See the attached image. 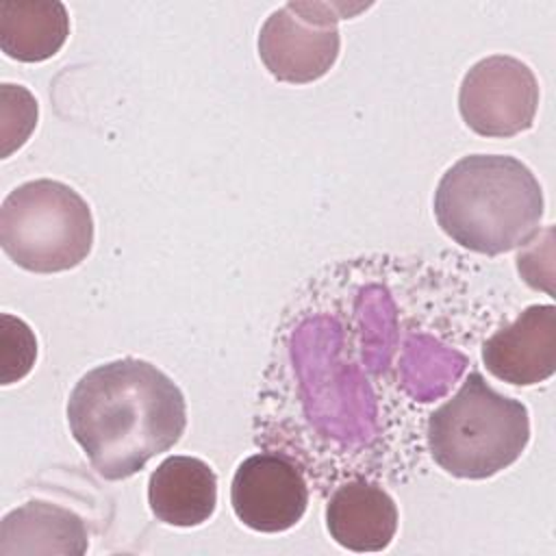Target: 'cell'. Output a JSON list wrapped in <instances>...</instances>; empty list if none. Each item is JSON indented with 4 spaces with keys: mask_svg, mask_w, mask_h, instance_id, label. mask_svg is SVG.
I'll list each match as a JSON object with an SVG mask.
<instances>
[{
    "mask_svg": "<svg viewBox=\"0 0 556 556\" xmlns=\"http://www.w3.org/2000/svg\"><path fill=\"white\" fill-rule=\"evenodd\" d=\"M67 424L98 476L124 480L180 441L187 404L156 365L128 356L98 365L76 382Z\"/></svg>",
    "mask_w": 556,
    "mask_h": 556,
    "instance_id": "6da1fadb",
    "label": "cell"
},
{
    "mask_svg": "<svg viewBox=\"0 0 556 556\" xmlns=\"http://www.w3.org/2000/svg\"><path fill=\"white\" fill-rule=\"evenodd\" d=\"M434 217L458 245L495 256L530 243L543 219V191L528 165L506 154L456 161L434 191Z\"/></svg>",
    "mask_w": 556,
    "mask_h": 556,
    "instance_id": "7a4b0ae2",
    "label": "cell"
},
{
    "mask_svg": "<svg viewBox=\"0 0 556 556\" xmlns=\"http://www.w3.org/2000/svg\"><path fill=\"white\" fill-rule=\"evenodd\" d=\"M428 447L434 463L456 478L482 480L510 467L530 441L523 402L497 393L480 371L428 417Z\"/></svg>",
    "mask_w": 556,
    "mask_h": 556,
    "instance_id": "3957f363",
    "label": "cell"
},
{
    "mask_svg": "<svg viewBox=\"0 0 556 556\" xmlns=\"http://www.w3.org/2000/svg\"><path fill=\"white\" fill-rule=\"evenodd\" d=\"M0 245L26 271H67L91 252V208L65 182L50 178L24 182L0 206Z\"/></svg>",
    "mask_w": 556,
    "mask_h": 556,
    "instance_id": "277c9868",
    "label": "cell"
},
{
    "mask_svg": "<svg viewBox=\"0 0 556 556\" xmlns=\"http://www.w3.org/2000/svg\"><path fill=\"white\" fill-rule=\"evenodd\" d=\"M330 4L287 2L269 13L258 33V56L282 83L306 85L334 65L341 48Z\"/></svg>",
    "mask_w": 556,
    "mask_h": 556,
    "instance_id": "5b68a950",
    "label": "cell"
},
{
    "mask_svg": "<svg viewBox=\"0 0 556 556\" xmlns=\"http://www.w3.org/2000/svg\"><path fill=\"white\" fill-rule=\"evenodd\" d=\"M539 83L519 59L493 54L473 63L458 89L463 122L482 137H515L534 124Z\"/></svg>",
    "mask_w": 556,
    "mask_h": 556,
    "instance_id": "8992f818",
    "label": "cell"
},
{
    "mask_svg": "<svg viewBox=\"0 0 556 556\" xmlns=\"http://www.w3.org/2000/svg\"><path fill=\"white\" fill-rule=\"evenodd\" d=\"M230 502L237 519L256 532H285L293 528L308 504L302 471L282 454H254L232 478Z\"/></svg>",
    "mask_w": 556,
    "mask_h": 556,
    "instance_id": "52a82bcc",
    "label": "cell"
},
{
    "mask_svg": "<svg viewBox=\"0 0 556 556\" xmlns=\"http://www.w3.org/2000/svg\"><path fill=\"white\" fill-rule=\"evenodd\" d=\"M482 363L495 378L530 387L556 371V308L532 304L491 334L482 345Z\"/></svg>",
    "mask_w": 556,
    "mask_h": 556,
    "instance_id": "ba28073f",
    "label": "cell"
},
{
    "mask_svg": "<svg viewBox=\"0 0 556 556\" xmlns=\"http://www.w3.org/2000/svg\"><path fill=\"white\" fill-rule=\"evenodd\" d=\"M326 528L345 549L382 552L395 536L397 508L382 486L356 478L328 500Z\"/></svg>",
    "mask_w": 556,
    "mask_h": 556,
    "instance_id": "9c48e42d",
    "label": "cell"
},
{
    "mask_svg": "<svg viewBox=\"0 0 556 556\" xmlns=\"http://www.w3.org/2000/svg\"><path fill=\"white\" fill-rule=\"evenodd\" d=\"M148 504L152 515L167 526H200L215 513L217 476L202 458L167 456L150 473Z\"/></svg>",
    "mask_w": 556,
    "mask_h": 556,
    "instance_id": "30bf717a",
    "label": "cell"
},
{
    "mask_svg": "<svg viewBox=\"0 0 556 556\" xmlns=\"http://www.w3.org/2000/svg\"><path fill=\"white\" fill-rule=\"evenodd\" d=\"M89 536L83 519L61 506L33 500L0 521V556L85 554Z\"/></svg>",
    "mask_w": 556,
    "mask_h": 556,
    "instance_id": "8fae6325",
    "label": "cell"
},
{
    "mask_svg": "<svg viewBox=\"0 0 556 556\" xmlns=\"http://www.w3.org/2000/svg\"><path fill=\"white\" fill-rule=\"evenodd\" d=\"M70 35V15L59 0H0V48L9 59L41 63Z\"/></svg>",
    "mask_w": 556,
    "mask_h": 556,
    "instance_id": "7c38bea8",
    "label": "cell"
},
{
    "mask_svg": "<svg viewBox=\"0 0 556 556\" xmlns=\"http://www.w3.org/2000/svg\"><path fill=\"white\" fill-rule=\"evenodd\" d=\"M37 339L17 317L0 315V384L22 380L35 365Z\"/></svg>",
    "mask_w": 556,
    "mask_h": 556,
    "instance_id": "4fadbf2b",
    "label": "cell"
}]
</instances>
